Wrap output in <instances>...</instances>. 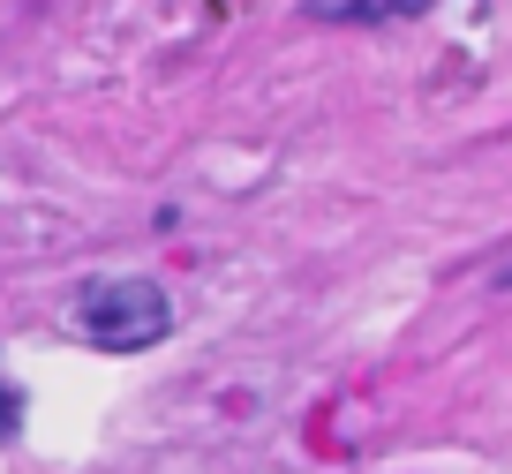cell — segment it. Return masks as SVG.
Returning a JSON list of instances; mask_svg holds the SVG:
<instances>
[{
    "mask_svg": "<svg viewBox=\"0 0 512 474\" xmlns=\"http://www.w3.org/2000/svg\"><path fill=\"white\" fill-rule=\"evenodd\" d=\"M68 332L98 354H144L174 332V301L159 279H136V271H106V279H83L68 301Z\"/></svg>",
    "mask_w": 512,
    "mask_h": 474,
    "instance_id": "6da1fadb",
    "label": "cell"
},
{
    "mask_svg": "<svg viewBox=\"0 0 512 474\" xmlns=\"http://www.w3.org/2000/svg\"><path fill=\"white\" fill-rule=\"evenodd\" d=\"M437 0H309L317 23H407V16H430Z\"/></svg>",
    "mask_w": 512,
    "mask_h": 474,
    "instance_id": "7a4b0ae2",
    "label": "cell"
},
{
    "mask_svg": "<svg viewBox=\"0 0 512 474\" xmlns=\"http://www.w3.org/2000/svg\"><path fill=\"white\" fill-rule=\"evenodd\" d=\"M16 422H23V399H16V392H0V437H16Z\"/></svg>",
    "mask_w": 512,
    "mask_h": 474,
    "instance_id": "3957f363",
    "label": "cell"
}]
</instances>
